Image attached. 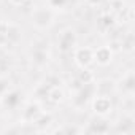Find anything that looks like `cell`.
<instances>
[{
	"instance_id": "cell-1",
	"label": "cell",
	"mask_w": 135,
	"mask_h": 135,
	"mask_svg": "<svg viewBox=\"0 0 135 135\" xmlns=\"http://www.w3.org/2000/svg\"><path fill=\"white\" fill-rule=\"evenodd\" d=\"M76 59H78V62L81 65H88L91 62V59H92V54H91L89 49H80L76 52Z\"/></svg>"
},
{
	"instance_id": "cell-2",
	"label": "cell",
	"mask_w": 135,
	"mask_h": 135,
	"mask_svg": "<svg viewBox=\"0 0 135 135\" xmlns=\"http://www.w3.org/2000/svg\"><path fill=\"white\" fill-rule=\"evenodd\" d=\"M110 51L107 49V48H102V49H99L97 52H95V57H97V60L100 62V64H107L108 60H110Z\"/></svg>"
},
{
	"instance_id": "cell-3",
	"label": "cell",
	"mask_w": 135,
	"mask_h": 135,
	"mask_svg": "<svg viewBox=\"0 0 135 135\" xmlns=\"http://www.w3.org/2000/svg\"><path fill=\"white\" fill-rule=\"evenodd\" d=\"M103 100H105V99H99V100L95 102V110H97V111H100V113H105V111L110 108V103H108V102H105V105H103Z\"/></svg>"
},
{
	"instance_id": "cell-4",
	"label": "cell",
	"mask_w": 135,
	"mask_h": 135,
	"mask_svg": "<svg viewBox=\"0 0 135 135\" xmlns=\"http://www.w3.org/2000/svg\"><path fill=\"white\" fill-rule=\"evenodd\" d=\"M49 97H51V100H54V102H59V100L62 99V91H59V89H54V91L49 94Z\"/></svg>"
},
{
	"instance_id": "cell-5",
	"label": "cell",
	"mask_w": 135,
	"mask_h": 135,
	"mask_svg": "<svg viewBox=\"0 0 135 135\" xmlns=\"http://www.w3.org/2000/svg\"><path fill=\"white\" fill-rule=\"evenodd\" d=\"M81 80H83V81H84V84H86L88 81H91V80H92V76H91L89 73H86V75H84V73H81Z\"/></svg>"
},
{
	"instance_id": "cell-6",
	"label": "cell",
	"mask_w": 135,
	"mask_h": 135,
	"mask_svg": "<svg viewBox=\"0 0 135 135\" xmlns=\"http://www.w3.org/2000/svg\"><path fill=\"white\" fill-rule=\"evenodd\" d=\"M10 2H11L13 5H16V7H19V5H21V3L24 2V0H10Z\"/></svg>"
},
{
	"instance_id": "cell-7",
	"label": "cell",
	"mask_w": 135,
	"mask_h": 135,
	"mask_svg": "<svg viewBox=\"0 0 135 135\" xmlns=\"http://www.w3.org/2000/svg\"><path fill=\"white\" fill-rule=\"evenodd\" d=\"M27 2H29V0H27Z\"/></svg>"
}]
</instances>
